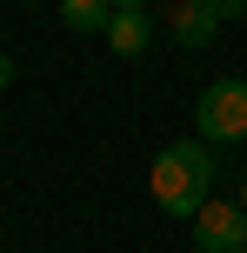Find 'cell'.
<instances>
[{"mask_svg":"<svg viewBox=\"0 0 247 253\" xmlns=\"http://www.w3.org/2000/svg\"><path fill=\"white\" fill-rule=\"evenodd\" d=\"M147 187H154L160 213L194 220L200 207L214 200V147H207V140H174V147H160V160H154V173H147Z\"/></svg>","mask_w":247,"mask_h":253,"instance_id":"6da1fadb","label":"cell"},{"mask_svg":"<svg viewBox=\"0 0 247 253\" xmlns=\"http://www.w3.org/2000/svg\"><path fill=\"white\" fill-rule=\"evenodd\" d=\"M194 126H200L207 147L247 140V80H214V87L194 100Z\"/></svg>","mask_w":247,"mask_h":253,"instance_id":"7a4b0ae2","label":"cell"},{"mask_svg":"<svg viewBox=\"0 0 247 253\" xmlns=\"http://www.w3.org/2000/svg\"><path fill=\"white\" fill-rule=\"evenodd\" d=\"M194 233L207 253H247V207L241 200H207L194 213Z\"/></svg>","mask_w":247,"mask_h":253,"instance_id":"3957f363","label":"cell"},{"mask_svg":"<svg viewBox=\"0 0 247 253\" xmlns=\"http://www.w3.org/2000/svg\"><path fill=\"white\" fill-rule=\"evenodd\" d=\"M167 34L181 40V47H207V40L221 34V13H214L207 0H174L167 7Z\"/></svg>","mask_w":247,"mask_h":253,"instance_id":"277c9868","label":"cell"},{"mask_svg":"<svg viewBox=\"0 0 247 253\" xmlns=\"http://www.w3.org/2000/svg\"><path fill=\"white\" fill-rule=\"evenodd\" d=\"M107 47H114L120 60L147 53V47H154V20H147V13H114V27H107Z\"/></svg>","mask_w":247,"mask_h":253,"instance_id":"5b68a950","label":"cell"},{"mask_svg":"<svg viewBox=\"0 0 247 253\" xmlns=\"http://www.w3.org/2000/svg\"><path fill=\"white\" fill-rule=\"evenodd\" d=\"M60 27L67 34H107L114 27V0H60Z\"/></svg>","mask_w":247,"mask_h":253,"instance_id":"8992f818","label":"cell"},{"mask_svg":"<svg viewBox=\"0 0 247 253\" xmlns=\"http://www.w3.org/2000/svg\"><path fill=\"white\" fill-rule=\"evenodd\" d=\"M214 13H221V20H234V13H247V0H207Z\"/></svg>","mask_w":247,"mask_h":253,"instance_id":"52a82bcc","label":"cell"},{"mask_svg":"<svg viewBox=\"0 0 247 253\" xmlns=\"http://www.w3.org/2000/svg\"><path fill=\"white\" fill-rule=\"evenodd\" d=\"M7 87H13V60L0 53V93H7Z\"/></svg>","mask_w":247,"mask_h":253,"instance_id":"ba28073f","label":"cell"},{"mask_svg":"<svg viewBox=\"0 0 247 253\" xmlns=\"http://www.w3.org/2000/svg\"><path fill=\"white\" fill-rule=\"evenodd\" d=\"M114 13H147V0H114Z\"/></svg>","mask_w":247,"mask_h":253,"instance_id":"9c48e42d","label":"cell"},{"mask_svg":"<svg viewBox=\"0 0 247 253\" xmlns=\"http://www.w3.org/2000/svg\"><path fill=\"white\" fill-rule=\"evenodd\" d=\"M241 207H247V187H241Z\"/></svg>","mask_w":247,"mask_h":253,"instance_id":"30bf717a","label":"cell"}]
</instances>
